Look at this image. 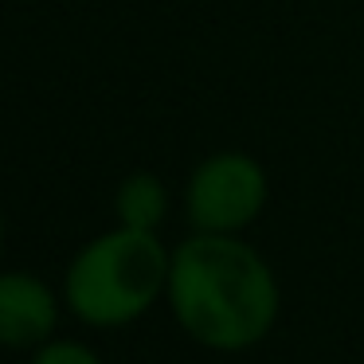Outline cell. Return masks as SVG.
I'll return each mask as SVG.
<instances>
[{
	"mask_svg": "<svg viewBox=\"0 0 364 364\" xmlns=\"http://www.w3.org/2000/svg\"><path fill=\"white\" fill-rule=\"evenodd\" d=\"M63 290L32 270H0V348L32 353L55 337L63 317Z\"/></svg>",
	"mask_w": 364,
	"mask_h": 364,
	"instance_id": "4",
	"label": "cell"
},
{
	"mask_svg": "<svg viewBox=\"0 0 364 364\" xmlns=\"http://www.w3.org/2000/svg\"><path fill=\"white\" fill-rule=\"evenodd\" d=\"M114 215L122 228L137 231H161V223L168 220V188L157 173L137 168L114 192Z\"/></svg>",
	"mask_w": 364,
	"mask_h": 364,
	"instance_id": "5",
	"label": "cell"
},
{
	"mask_svg": "<svg viewBox=\"0 0 364 364\" xmlns=\"http://www.w3.org/2000/svg\"><path fill=\"white\" fill-rule=\"evenodd\" d=\"M0 251H4V212H0Z\"/></svg>",
	"mask_w": 364,
	"mask_h": 364,
	"instance_id": "7",
	"label": "cell"
},
{
	"mask_svg": "<svg viewBox=\"0 0 364 364\" xmlns=\"http://www.w3.org/2000/svg\"><path fill=\"white\" fill-rule=\"evenodd\" d=\"M28 364H106L87 341H75V337H51L43 341L40 348H32V360Z\"/></svg>",
	"mask_w": 364,
	"mask_h": 364,
	"instance_id": "6",
	"label": "cell"
},
{
	"mask_svg": "<svg viewBox=\"0 0 364 364\" xmlns=\"http://www.w3.org/2000/svg\"><path fill=\"white\" fill-rule=\"evenodd\" d=\"M173 251L157 231L110 228L87 239L63 270V306L87 329H126L168 290Z\"/></svg>",
	"mask_w": 364,
	"mask_h": 364,
	"instance_id": "2",
	"label": "cell"
},
{
	"mask_svg": "<svg viewBox=\"0 0 364 364\" xmlns=\"http://www.w3.org/2000/svg\"><path fill=\"white\" fill-rule=\"evenodd\" d=\"M270 200L262 161L243 149H223L204 157L184 184V220L208 235H243Z\"/></svg>",
	"mask_w": 364,
	"mask_h": 364,
	"instance_id": "3",
	"label": "cell"
},
{
	"mask_svg": "<svg viewBox=\"0 0 364 364\" xmlns=\"http://www.w3.org/2000/svg\"><path fill=\"white\" fill-rule=\"evenodd\" d=\"M165 301L200 348L235 356L270 337L282 314V286L243 235L192 231L173 247Z\"/></svg>",
	"mask_w": 364,
	"mask_h": 364,
	"instance_id": "1",
	"label": "cell"
}]
</instances>
